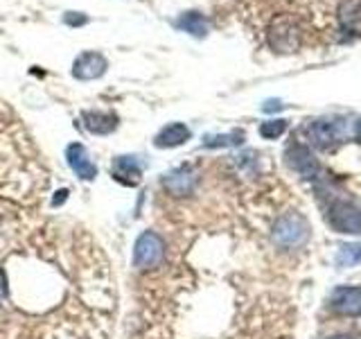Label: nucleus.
I'll list each match as a JSON object with an SVG mask.
<instances>
[{
    "mask_svg": "<svg viewBox=\"0 0 361 339\" xmlns=\"http://www.w3.org/2000/svg\"><path fill=\"white\" fill-rule=\"evenodd\" d=\"M310 231H312L310 222L305 220L300 213L291 210L282 215V218H278L274 229H271V240L276 242V246L291 251V249H300L310 240Z\"/></svg>",
    "mask_w": 361,
    "mask_h": 339,
    "instance_id": "1",
    "label": "nucleus"
},
{
    "mask_svg": "<svg viewBox=\"0 0 361 339\" xmlns=\"http://www.w3.org/2000/svg\"><path fill=\"white\" fill-rule=\"evenodd\" d=\"M165 260V242L156 231H142L133 244V267L140 271L156 269Z\"/></svg>",
    "mask_w": 361,
    "mask_h": 339,
    "instance_id": "2",
    "label": "nucleus"
},
{
    "mask_svg": "<svg viewBox=\"0 0 361 339\" xmlns=\"http://www.w3.org/2000/svg\"><path fill=\"white\" fill-rule=\"evenodd\" d=\"M269 45L276 52H296L300 45V28L291 16H276L269 25Z\"/></svg>",
    "mask_w": 361,
    "mask_h": 339,
    "instance_id": "3",
    "label": "nucleus"
},
{
    "mask_svg": "<svg viewBox=\"0 0 361 339\" xmlns=\"http://www.w3.org/2000/svg\"><path fill=\"white\" fill-rule=\"evenodd\" d=\"M327 222L338 233H361V208L353 201L338 199L327 208Z\"/></svg>",
    "mask_w": 361,
    "mask_h": 339,
    "instance_id": "4",
    "label": "nucleus"
},
{
    "mask_svg": "<svg viewBox=\"0 0 361 339\" xmlns=\"http://www.w3.org/2000/svg\"><path fill=\"white\" fill-rule=\"evenodd\" d=\"M285 158H287V165L291 170H296L302 179H319L323 174L316 156L310 152V147H305L302 143H291L285 152Z\"/></svg>",
    "mask_w": 361,
    "mask_h": 339,
    "instance_id": "5",
    "label": "nucleus"
},
{
    "mask_svg": "<svg viewBox=\"0 0 361 339\" xmlns=\"http://www.w3.org/2000/svg\"><path fill=\"white\" fill-rule=\"evenodd\" d=\"M343 136H345V124L338 118H319L310 124V138L314 141V145L323 147V150L341 143Z\"/></svg>",
    "mask_w": 361,
    "mask_h": 339,
    "instance_id": "6",
    "label": "nucleus"
},
{
    "mask_svg": "<svg viewBox=\"0 0 361 339\" xmlns=\"http://www.w3.org/2000/svg\"><path fill=\"white\" fill-rule=\"evenodd\" d=\"M109 68V61L106 56L102 52H95V50H88V52H82L75 59L73 64V75L79 82H90V79H97L106 73Z\"/></svg>",
    "mask_w": 361,
    "mask_h": 339,
    "instance_id": "7",
    "label": "nucleus"
},
{
    "mask_svg": "<svg viewBox=\"0 0 361 339\" xmlns=\"http://www.w3.org/2000/svg\"><path fill=\"white\" fill-rule=\"evenodd\" d=\"M330 308L341 316H361V287H336L330 297Z\"/></svg>",
    "mask_w": 361,
    "mask_h": 339,
    "instance_id": "8",
    "label": "nucleus"
},
{
    "mask_svg": "<svg viewBox=\"0 0 361 339\" xmlns=\"http://www.w3.org/2000/svg\"><path fill=\"white\" fill-rule=\"evenodd\" d=\"M66 161L79 179L93 181L97 177V165L90 161V154L82 143H71L66 147Z\"/></svg>",
    "mask_w": 361,
    "mask_h": 339,
    "instance_id": "9",
    "label": "nucleus"
},
{
    "mask_svg": "<svg viewBox=\"0 0 361 339\" xmlns=\"http://www.w3.org/2000/svg\"><path fill=\"white\" fill-rule=\"evenodd\" d=\"M195 184H197V174H195V170H192L190 165H180V167L172 170V172H167L163 177V186L172 197L192 195Z\"/></svg>",
    "mask_w": 361,
    "mask_h": 339,
    "instance_id": "10",
    "label": "nucleus"
},
{
    "mask_svg": "<svg viewBox=\"0 0 361 339\" xmlns=\"http://www.w3.org/2000/svg\"><path fill=\"white\" fill-rule=\"evenodd\" d=\"M142 163L138 161V156H118L113 161V177H116L122 186H138L142 181Z\"/></svg>",
    "mask_w": 361,
    "mask_h": 339,
    "instance_id": "11",
    "label": "nucleus"
},
{
    "mask_svg": "<svg viewBox=\"0 0 361 339\" xmlns=\"http://www.w3.org/2000/svg\"><path fill=\"white\" fill-rule=\"evenodd\" d=\"M190 138H192V131H190L188 124H183V122H169V124H165V127L156 133L154 145L158 147V150H172V147L185 145Z\"/></svg>",
    "mask_w": 361,
    "mask_h": 339,
    "instance_id": "12",
    "label": "nucleus"
},
{
    "mask_svg": "<svg viewBox=\"0 0 361 339\" xmlns=\"http://www.w3.org/2000/svg\"><path fill=\"white\" fill-rule=\"evenodd\" d=\"M82 120H84V127L95 136H109L116 131L120 124V118L111 111H84Z\"/></svg>",
    "mask_w": 361,
    "mask_h": 339,
    "instance_id": "13",
    "label": "nucleus"
},
{
    "mask_svg": "<svg viewBox=\"0 0 361 339\" xmlns=\"http://www.w3.org/2000/svg\"><path fill=\"white\" fill-rule=\"evenodd\" d=\"M338 20L350 37H361V0H343L338 5Z\"/></svg>",
    "mask_w": 361,
    "mask_h": 339,
    "instance_id": "14",
    "label": "nucleus"
},
{
    "mask_svg": "<svg viewBox=\"0 0 361 339\" xmlns=\"http://www.w3.org/2000/svg\"><path fill=\"white\" fill-rule=\"evenodd\" d=\"M176 28L192 34V37L203 39L208 34V20L203 14H199V11H188V14H183L176 20Z\"/></svg>",
    "mask_w": 361,
    "mask_h": 339,
    "instance_id": "15",
    "label": "nucleus"
},
{
    "mask_svg": "<svg viewBox=\"0 0 361 339\" xmlns=\"http://www.w3.org/2000/svg\"><path fill=\"white\" fill-rule=\"evenodd\" d=\"M246 141V136L242 129H235L231 133H214V136H206L203 138V147H237Z\"/></svg>",
    "mask_w": 361,
    "mask_h": 339,
    "instance_id": "16",
    "label": "nucleus"
},
{
    "mask_svg": "<svg viewBox=\"0 0 361 339\" xmlns=\"http://www.w3.org/2000/svg\"><path fill=\"white\" fill-rule=\"evenodd\" d=\"M359 263H361V242H350L338 249V254H336L338 267H355Z\"/></svg>",
    "mask_w": 361,
    "mask_h": 339,
    "instance_id": "17",
    "label": "nucleus"
},
{
    "mask_svg": "<svg viewBox=\"0 0 361 339\" xmlns=\"http://www.w3.org/2000/svg\"><path fill=\"white\" fill-rule=\"evenodd\" d=\"M287 129H289V122L282 120V118H276V120H267V122L259 124V136L267 138V141H276Z\"/></svg>",
    "mask_w": 361,
    "mask_h": 339,
    "instance_id": "18",
    "label": "nucleus"
},
{
    "mask_svg": "<svg viewBox=\"0 0 361 339\" xmlns=\"http://www.w3.org/2000/svg\"><path fill=\"white\" fill-rule=\"evenodd\" d=\"M63 23H66V25H73V28H77V25H84V23H88V16L79 14V11H66Z\"/></svg>",
    "mask_w": 361,
    "mask_h": 339,
    "instance_id": "19",
    "label": "nucleus"
},
{
    "mask_svg": "<svg viewBox=\"0 0 361 339\" xmlns=\"http://www.w3.org/2000/svg\"><path fill=\"white\" fill-rule=\"evenodd\" d=\"M7 294H9V287H7V274H5V269L0 267V301L7 299Z\"/></svg>",
    "mask_w": 361,
    "mask_h": 339,
    "instance_id": "20",
    "label": "nucleus"
},
{
    "mask_svg": "<svg viewBox=\"0 0 361 339\" xmlns=\"http://www.w3.org/2000/svg\"><path fill=\"white\" fill-rule=\"evenodd\" d=\"M280 109H285V105H282L280 100H269V102H264V105H262V111H267V113L280 111Z\"/></svg>",
    "mask_w": 361,
    "mask_h": 339,
    "instance_id": "21",
    "label": "nucleus"
},
{
    "mask_svg": "<svg viewBox=\"0 0 361 339\" xmlns=\"http://www.w3.org/2000/svg\"><path fill=\"white\" fill-rule=\"evenodd\" d=\"M56 195H59V197H56L52 203H54V206H59V203H61L63 199H68V190H59V192H56Z\"/></svg>",
    "mask_w": 361,
    "mask_h": 339,
    "instance_id": "22",
    "label": "nucleus"
},
{
    "mask_svg": "<svg viewBox=\"0 0 361 339\" xmlns=\"http://www.w3.org/2000/svg\"><path fill=\"white\" fill-rule=\"evenodd\" d=\"M357 138L361 141V118L357 120Z\"/></svg>",
    "mask_w": 361,
    "mask_h": 339,
    "instance_id": "23",
    "label": "nucleus"
},
{
    "mask_svg": "<svg viewBox=\"0 0 361 339\" xmlns=\"http://www.w3.org/2000/svg\"><path fill=\"white\" fill-rule=\"evenodd\" d=\"M330 339H355V337H350V335H334V337H330Z\"/></svg>",
    "mask_w": 361,
    "mask_h": 339,
    "instance_id": "24",
    "label": "nucleus"
}]
</instances>
